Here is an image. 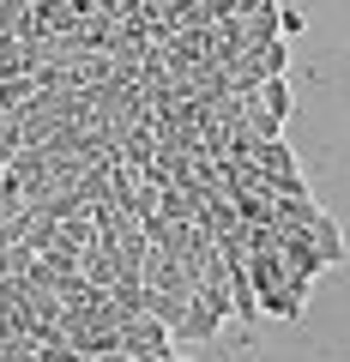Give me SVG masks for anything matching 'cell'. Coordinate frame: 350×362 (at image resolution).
Wrapping results in <instances>:
<instances>
[{"label": "cell", "mask_w": 350, "mask_h": 362, "mask_svg": "<svg viewBox=\"0 0 350 362\" xmlns=\"http://www.w3.org/2000/svg\"><path fill=\"white\" fill-rule=\"evenodd\" d=\"M121 356H175V332L151 308H139L121 320Z\"/></svg>", "instance_id": "6da1fadb"}, {"label": "cell", "mask_w": 350, "mask_h": 362, "mask_svg": "<svg viewBox=\"0 0 350 362\" xmlns=\"http://www.w3.org/2000/svg\"><path fill=\"white\" fill-rule=\"evenodd\" d=\"M302 302H308V290L278 284V290H266V296H259V314H272V320H296V314H302Z\"/></svg>", "instance_id": "7a4b0ae2"}, {"label": "cell", "mask_w": 350, "mask_h": 362, "mask_svg": "<svg viewBox=\"0 0 350 362\" xmlns=\"http://www.w3.org/2000/svg\"><path fill=\"white\" fill-rule=\"evenodd\" d=\"M308 235H314V247H320V259H326V266H338V259H350V254H344V235H338V223L326 218V211H320V218L308 223Z\"/></svg>", "instance_id": "3957f363"}, {"label": "cell", "mask_w": 350, "mask_h": 362, "mask_svg": "<svg viewBox=\"0 0 350 362\" xmlns=\"http://www.w3.org/2000/svg\"><path fill=\"white\" fill-rule=\"evenodd\" d=\"M54 242H66V247H78V254H85V247L97 242V218H91V211H78V218H61V223H54Z\"/></svg>", "instance_id": "277c9868"}, {"label": "cell", "mask_w": 350, "mask_h": 362, "mask_svg": "<svg viewBox=\"0 0 350 362\" xmlns=\"http://www.w3.org/2000/svg\"><path fill=\"white\" fill-rule=\"evenodd\" d=\"M235 211H242V223H272L278 199H272V194H259V187H242V194H235Z\"/></svg>", "instance_id": "5b68a950"}, {"label": "cell", "mask_w": 350, "mask_h": 362, "mask_svg": "<svg viewBox=\"0 0 350 362\" xmlns=\"http://www.w3.org/2000/svg\"><path fill=\"white\" fill-rule=\"evenodd\" d=\"M30 97H37V73H13V78H0V109H25Z\"/></svg>", "instance_id": "8992f818"}, {"label": "cell", "mask_w": 350, "mask_h": 362, "mask_svg": "<svg viewBox=\"0 0 350 362\" xmlns=\"http://www.w3.org/2000/svg\"><path fill=\"white\" fill-rule=\"evenodd\" d=\"M272 218H278V223H296V230H308V223L320 218V206H314V194H302V199H278Z\"/></svg>", "instance_id": "52a82bcc"}, {"label": "cell", "mask_w": 350, "mask_h": 362, "mask_svg": "<svg viewBox=\"0 0 350 362\" xmlns=\"http://www.w3.org/2000/svg\"><path fill=\"white\" fill-rule=\"evenodd\" d=\"M254 163H259V169H296V151H290V145H284V133H278V139H259Z\"/></svg>", "instance_id": "ba28073f"}, {"label": "cell", "mask_w": 350, "mask_h": 362, "mask_svg": "<svg viewBox=\"0 0 350 362\" xmlns=\"http://www.w3.org/2000/svg\"><path fill=\"white\" fill-rule=\"evenodd\" d=\"M259 103L272 109V115H290V85H284V73H272L266 85H259Z\"/></svg>", "instance_id": "9c48e42d"}, {"label": "cell", "mask_w": 350, "mask_h": 362, "mask_svg": "<svg viewBox=\"0 0 350 362\" xmlns=\"http://www.w3.org/2000/svg\"><path fill=\"white\" fill-rule=\"evenodd\" d=\"M278 30H284V37H296V30H302V13H290V6H278Z\"/></svg>", "instance_id": "30bf717a"}]
</instances>
